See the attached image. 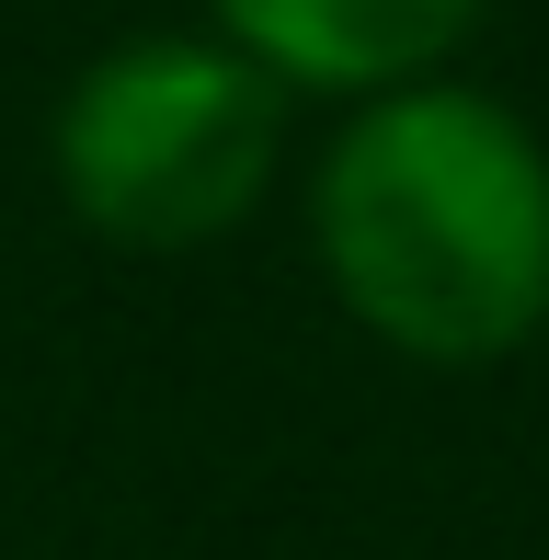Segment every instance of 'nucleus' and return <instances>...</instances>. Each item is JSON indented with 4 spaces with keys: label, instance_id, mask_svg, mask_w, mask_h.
Segmentation results:
<instances>
[{
    "label": "nucleus",
    "instance_id": "nucleus-1",
    "mask_svg": "<svg viewBox=\"0 0 549 560\" xmlns=\"http://www.w3.org/2000/svg\"><path fill=\"white\" fill-rule=\"evenodd\" d=\"M309 264L401 366H504L549 332V138L481 81L343 104L309 161Z\"/></svg>",
    "mask_w": 549,
    "mask_h": 560
},
{
    "label": "nucleus",
    "instance_id": "nucleus-2",
    "mask_svg": "<svg viewBox=\"0 0 549 560\" xmlns=\"http://www.w3.org/2000/svg\"><path fill=\"white\" fill-rule=\"evenodd\" d=\"M287 115L297 92H274L230 35L138 23L69 69L46 115V184L104 252H207L264 218L287 172Z\"/></svg>",
    "mask_w": 549,
    "mask_h": 560
},
{
    "label": "nucleus",
    "instance_id": "nucleus-3",
    "mask_svg": "<svg viewBox=\"0 0 549 560\" xmlns=\"http://www.w3.org/2000/svg\"><path fill=\"white\" fill-rule=\"evenodd\" d=\"M492 0H195L207 35H230L297 104H378V92L446 81Z\"/></svg>",
    "mask_w": 549,
    "mask_h": 560
}]
</instances>
